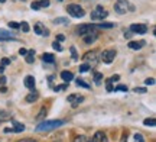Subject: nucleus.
<instances>
[{
  "mask_svg": "<svg viewBox=\"0 0 156 142\" xmlns=\"http://www.w3.org/2000/svg\"><path fill=\"white\" fill-rule=\"evenodd\" d=\"M65 123L64 120H45L42 123H39L36 126V131L38 132H48V131H54L56 128H59Z\"/></svg>",
  "mask_w": 156,
  "mask_h": 142,
  "instance_id": "obj_1",
  "label": "nucleus"
},
{
  "mask_svg": "<svg viewBox=\"0 0 156 142\" xmlns=\"http://www.w3.org/2000/svg\"><path fill=\"white\" fill-rule=\"evenodd\" d=\"M83 60H84V63L90 65V68H91V67H95V65L98 64V54L95 51H90L84 55Z\"/></svg>",
  "mask_w": 156,
  "mask_h": 142,
  "instance_id": "obj_2",
  "label": "nucleus"
},
{
  "mask_svg": "<svg viewBox=\"0 0 156 142\" xmlns=\"http://www.w3.org/2000/svg\"><path fill=\"white\" fill-rule=\"evenodd\" d=\"M107 16H108V13H107V10L103 6H97L94 10L91 12V19H93V20H103V19H106Z\"/></svg>",
  "mask_w": 156,
  "mask_h": 142,
  "instance_id": "obj_3",
  "label": "nucleus"
},
{
  "mask_svg": "<svg viewBox=\"0 0 156 142\" xmlns=\"http://www.w3.org/2000/svg\"><path fill=\"white\" fill-rule=\"evenodd\" d=\"M67 12L71 15L73 17H77V19H80V17H83L84 15H85V12H84V9L81 7L80 5H69L67 7Z\"/></svg>",
  "mask_w": 156,
  "mask_h": 142,
  "instance_id": "obj_4",
  "label": "nucleus"
},
{
  "mask_svg": "<svg viewBox=\"0 0 156 142\" xmlns=\"http://www.w3.org/2000/svg\"><path fill=\"white\" fill-rule=\"evenodd\" d=\"M127 9L133 10V6H129L127 0H117L116 5H114V10H116L117 13H120V15H124V13L127 12Z\"/></svg>",
  "mask_w": 156,
  "mask_h": 142,
  "instance_id": "obj_5",
  "label": "nucleus"
},
{
  "mask_svg": "<svg viewBox=\"0 0 156 142\" xmlns=\"http://www.w3.org/2000/svg\"><path fill=\"white\" fill-rule=\"evenodd\" d=\"M116 55H117V51H116V49H106V51L101 52L100 60L104 64H112L113 60L116 58Z\"/></svg>",
  "mask_w": 156,
  "mask_h": 142,
  "instance_id": "obj_6",
  "label": "nucleus"
},
{
  "mask_svg": "<svg viewBox=\"0 0 156 142\" xmlns=\"http://www.w3.org/2000/svg\"><path fill=\"white\" fill-rule=\"evenodd\" d=\"M93 32H95V25H81L80 28H78V34L81 35V36H84V35H88V34H93Z\"/></svg>",
  "mask_w": 156,
  "mask_h": 142,
  "instance_id": "obj_7",
  "label": "nucleus"
},
{
  "mask_svg": "<svg viewBox=\"0 0 156 142\" xmlns=\"http://www.w3.org/2000/svg\"><path fill=\"white\" fill-rule=\"evenodd\" d=\"M23 131H25V125L13 120V128H6L5 133H9V132H16V133H19V132H23Z\"/></svg>",
  "mask_w": 156,
  "mask_h": 142,
  "instance_id": "obj_8",
  "label": "nucleus"
},
{
  "mask_svg": "<svg viewBox=\"0 0 156 142\" xmlns=\"http://www.w3.org/2000/svg\"><path fill=\"white\" fill-rule=\"evenodd\" d=\"M130 31L134 32V34H146L147 32V26L146 25H142V23H133L130 26Z\"/></svg>",
  "mask_w": 156,
  "mask_h": 142,
  "instance_id": "obj_9",
  "label": "nucleus"
},
{
  "mask_svg": "<svg viewBox=\"0 0 156 142\" xmlns=\"http://www.w3.org/2000/svg\"><path fill=\"white\" fill-rule=\"evenodd\" d=\"M83 100H84V97L80 96V94H71V96H68V102L71 103V106H73V107H77Z\"/></svg>",
  "mask_w": 156,
  "mask_h": 142,
  "instance_id": "obj_10",
  "label": "nucleus"
},
{
  "mask_svg": "<svg viewBox=\"0 0 156 142\" xmlns=\"http://www.w3.org/2000/svg\"><path fill=\"white\" fill-rule=\"evenodd\" d=\"M15 35L10 34V32H7L5 29H0V41H15Z\"/></svg>",
  "mask_w": 156,
  "mask_h": 142,
  "instance_id": "obj_11",
  "label": "nucleus"
},
{
  "mask_svg": "<svg viewBox=\"0 0 156 142\" xmlns=\"http://www.w3.org/2000/svg\"><path fill=\"white\" fill-rule=\"evenodd\" d=\"M91 142H108L107 141V137H106V133L104 132H95L94 133V137H93V139H91Z\"/></svg>",
  "mask_w": 156,
  "mask_h": 142,
  "instance_id": "obj_12",
  "label": "nucleus"
},
{
  "mask_svg": "<svg viewBox=\"0 0 156 142\" xmlns=\"http://www.w3.org/2000/svg\"><path fill=\"white\" fill-rule=\"evenodd\" d=\"M97 38H98V34H97V32H93V34H88V35H84V42H85V44H93V42H95V41H97Z\"/></svg>",
  "mask_w": 156,
  "mask_h": 142,
  "instance_id": "obj_13",
  "label": "nucleus"
},
{
  "mask_svg": "<svg viewBox=\"0 0 156 142\" xmlns=\"http://www.w3.org/2000/svg\"><path fill=\"white\" fill-rule=\"evenodd\" d=\"M25 86H26L28 89H30V90H34V89H35V78H34V75H26V77H25Z\"/></svg>",
  "mask_w": 156,
  "mask_h": 142,
  "instance_id": "obj_14",
  "label": "nucleus"
},
{
  "mask_svg": "<svg viewBox=\"0 0 156 142\" xmlns=\"http://www.w3.org/2000/svg\"><path fill=\"white\" fill-rule=\"evenodd\" d=\"M61 78L65 81V83H69L71 80L74 78V74L71 71H62L61 73Z\"/></svg>",
  "mask_w": 156,
  "mask_h": 142,
  "instance_id": "obj_15",
  "label": "nucleus"
},
{
  "mask_svg": "<svg viewBox=\"0 0 156 142\" xmlns=\"http://www.w3.org/2000/svg\"><path fill=\"white\" fill-rule=\"evenodd\" d=\"M143 45H145V42H143V41H140V42H134V41H130L127 46L130 48V49H140V48H142Z\"/></svg>",
  "mask_w": 156,
  "mask_h": 142,
  "instance_id": "obj_16",
  "label": "nucleus"
},
{
  "mask_svg": "<svg viewBox=\"0 0 156 142\" xmlns=\"http://www.w3.org/2000/svg\"><path fill=\"white\" fill-rule=\"evenodd\" d=\"M38 99H39V93H38V91H32L30 94H28V96H26V102L32 103V102H36Z\"/></svg>",
  "mask_w": 156,
  "mask_h": 142,
  "instance_id": "obj_17",
  "label": "nucleus"
},
{
  "mask_svg": "<svg viewBox=\"0 0 156 142\" xmlns=\"http://www.w3.org/2000/svg\"><path fill=\"white\" fill-rule=\"evenodd\" d=\"M116 23H110V22H101L98 25H95V28H101V29H110V28H114Z\"/></svg>",
  "mask_w": 156,
  "mask_h": 142,
  "instance_id": "obj_18",
  "label": "nucleus"
},
{
  "mask_svg": "<svg viewBox=\"0 0 156 142\" xmlns=\"http://www.w3.org/2000/svg\"><path fill=\"white\" fill-rule=\"evenodd\" d=\"M54 60H55V57H54L52 54H48V52H46V54L42 55V61H44V63H54Z\"/></svg>",
  "mask_w": 156,
  "mask_h": 142,
  "instance_id": "obj_19",
  "label": "nucleus"
},
{
  "mask_svg": "<svg viewBox=\"0 0 156 142\" xmlns=\"http://www.w3.org/2000/svg\"><path fill=\"white\" fill-rule=\"evenodd\" d=\"M35 51L32 49V51H28V54H26V63L28 64H32L35 61Z\"/></svg>",
  "mask_w": 156,
  "mask_h": 142,
  "instance_id": "obj_20",
  "label": "nucleus"
},
{
  "mask_svg": "<svg viewBox=\"0 0 156 142\" xmlns=\"http://www.w3.org/2000/svg\"><path fill=\"white\" fill-rule=\"evenodd\" d=\"M101 80H103V74H100V73H97V71H95L94 73V83L95 84H101Z\"/></svg>",
  "mask_w": 156,
  "mask_h": 142,
  "instance_id": "obj_21",
  "label": "nucleus"
},
{
  "mask_svg": "<svg viewBox=\"0 0 156 142\" xmlns=\"http://www.w3.org/2000/svg\"><path fill=\"white\" fill-rule=\"evenodd\" d=\"M74 142H91V141L87 137H84V135H78V137H75Z\"/></svg>",
  "mask_w": 156,
  "mask_h": 142,
  "instance_id": "obj_22",
  "label": "nucleus"
},
{
  "mask_svg": "<svg viewBox=\"0 0 156 142\" xmlns=\"http://www.w3.org/2000/svg\"><path fill=\"white\" fill-rule=\"evenodd\" d=\"M133 142H145V138L142 133H134L133 135Z\"/></svg>",
  "mask_w": 156,
  "mask_h": 142,
  "instance_id": "obj_23",
  "label": "nucleus"
},
{
  "mask_svg": "<svg viewBox=\"0 0 156 142\" xmlns=\"http://www.w3.org/2000/svg\"><path fill=\"white\" fill-rule=\"evenodd\" d=\"M34 31H35V34H38V35H42V34H44V29L41 28V23L35 25V26H34Z\"/></svg>",
  "mask_w": 156,
  "mask_h": 142,
  "instance_id": "obj_24",
  "label": "nucleus"
},
{
  "mask_svg": "<svg viewBox=\"0 0 156 142\" xmlns=\"http://www.w3.org/2000/svg\"><path fill=\"white\" fill-rule=\"evenodd\" d=\"M38 5H39V7H48L51 5V2L49 0H39Z\"/></svg>",
  "mask_w": 156,
  "mask_h": 142,
  "instance_id": "obj_25",
  "label": "nucleus"
},
{
  "mask_svg": "<svg viewBox=\"0 0 156 142\" xmlns=\"http://www.w3.org/2000/svg\"><path fill=\"white\" fill-rule=\"evenodd\" d=\"M90 70V65L88 64H81V65H80V73H87V71H88Z\"/></svg>",
  "mask_w": 156,
  "mask_h": 142,
  "instance_id": "obj_26",
  "label": "nucleus"
},
{
  "mask_svg": "<svg viewBox=\"0 0 156 142\" xmlns=\"http://www.w3.org/2000/svg\"><path fill=\"white\" fill-rule=\"evenodd\" d=\"M143 123H145L146 126H155L156 125V120L155 119H145V120H143Z\"/></svg>",
  "mask_w": 156,
  "mask_h": 142,
  "instance_id": "obj_27",
  "label": "nucleus"
},
{
  "mask_svg": "<svg viewBox=\"0 0 156 142\" xmlns=\"http://www.w3.org/2000/svg\"><path fill=\"white\" fill-rule=\"evenodd\" d=\"M54 23H55V25H59V23H68V19L67 17H58V19L54 20Z\"/></svg>",
  "mask_w": 156,
  "mask_h": 142,
  "instance_id": "obj_28",
  "label": "nucleus"
},
{
  "mask_svg": "<svg viewBox=\"0 0 156 142\" xmlns=\"http://www.w3.org/2000/svg\"><path fill=\"white\" fill-rule=\"evenodd\" d=\"M77 86H81V87H84V89H90V84H87L84 80H77Z\"/></svg>",
  "mask_w": 156,
  "mask_h": 142,
  "instance_id": "obj_29",
  "label": "nucleus"
},
{
  "mask_svg": "<svg viewBox=\"0 0 156 142\" xmlns=\"http://www.w3.org/2000/svg\"><path fill=\"white\" fill-rule=\"evenodd\" d=\"M9 118H10L9 113H6V112H0V122H5V120H7Z\"/></svg>",
  "mask_w": 156,
  "mask_h": 142,
  "instance_id": "obj_30",
  "label": "nucleus"
},
{
  "mask_svg": "<svg viewBox=\"0 0 156 142\" xmlns=\"http://www.w3.org/2000/svg\"><path fill=\"white\" fill-rule=\"evenodd\" d=\"M52 48H54V49H56L58 52H62V46L59 45V42H56V41L52 44Z\"/></svg>",
  "mask_w": 156,
  "mask_h": 142,
  "instance_id": "obj_31",
  "label": "nucleus"
},
{
  "mask_svg": "<svg viewBox=\"0 0 156 142\" xmlns=\"http://www.w3.org/2000/svg\"><path fill=\"white\" fill-rule=\"evenodd\" d=\"M113 90L114 91H127V87H126V86H117V87H114V89H113Z\"/></svg>",
  "mask_w": 156,
  "mask_h": 142,
  "instance_id": "obj_32",
  "label": "nucleus"
},
{
  "mask_svg": "<svg viewBox=\"0 0 156 142\" xmlns=\"http://www.w3.org/2000/svg\"><path fill=\"white\" fill-rule=\"evenodd\" d=\"M20 25H22L20 28H22L23 32H29V25H28V22H22Z\"/></svg>",
  "mask_w": 156,
  "mask_h": 142,
  "instance_id": "obj_33",
  "label": "nucleus"
},
{
  "mask_svg": "<svg viewBox=\"0 0 156 142\" xmlns=\"http://www.w3.org/2000/svg\"><path fill=\"white\" fill-rule=\"evenodd\" d=\"M113 89H114V87H113V81L108 78L107 80V91H113Z\"/></svg>",
  "mask_w": 156,
  "mask_h": 142,
  "instance_id": "obj_34",
  "label": "nucleus"
},
{
  "mask_svg": "<svg viewBox=\"0 0 156 142\" xmlns=\"http://www.w3.org/2000/svg\"><path fill=\"white\" fill-rule=\"evenodd\" d=\"M9 64H10V60H9V58H3V60H2V65H0V67H3V68H5L6 65H9Z\"/></svg>",
  "mask_w": 156,
  "mask_h": 142,
  "instance_id": "obj_35",
  "label": "nucleus"
},
{
  "mask_svg": "<svg viewBox=\"0 0 156 142\" xmlns=\"http://www.w3.org/2000/svg\"><path fill=\"white\" fill-rule=\"evenodd\" d=\"M68 87V83H65V84H62V86H58V87H55V91H61V90H65Z\"/></svg>",
  "mask_w": 156,
  "mask_h": 142,
  "instance_id": "obj_36",
  "label": "nucleus"
},
{
  "mask_svg": "<svg viewBox=\"0 0 156 142\" xmlns=\"http://www.w3.org/2000/svg\"><path fill=\"white\" fill-rule=\"evenodd\" d=\"M69 51H71V55H73L74 60H77L78 55H77V51H75V48H74V46H71V48H69Z\"/></svg>",
  "mask_w": 156,
  "mask_h": 142,
  "instance_id": "obj_37",
  "label": "nucleus"
},
{
  "mask_svg": "<svg viewBox=\"0 0 156 142\" xmlns=\"http://www.w3.org/2000/svg\"><path fill=\"white\" fill-rule=\"evenodd\" d=\"M145 84L146 86H153V84H155V78H146L145 80Z\"/></svg>",
  "mask_w": 156,
  "mask_h": 142,
  "instance_id": "obj_38",
  "label": "nucleus"
},
{
  "mask_svg": "<svg viewBox=\"0 0 156 142\" xmlns=\"http://www.w3.org/2000/svg\"><path fill=\"white\" fill-rule=\"evenodd\" d=\"M134 93H146L145 87H134Z\"/></svg>",
  "mask_w": 156,
  "mask_h": 142,
  "instance_id": "obj_39",
  "label": "nucleus"
},
{
  "mask_svg": "<svg viewBox=\"0 0 156 142\" xmlns=\"http://www.w3.org/2000/svg\"><path fill=\"white\" fill-rule=\"evenodd\" d=\"M45 115H46V110H45V109H42V110H41V113L38 115V118H36V119H38V120L44 119V116H45Z\"/></svg>",
  "mask_w": 156,
  "mask_h": 142,
  "instance_id": "obj_40",
  "label": "nucleus"
},
{
  "mask_svg": "<svg viewBox=\"0 0 156 142\" xmlns=\"http://www.w3.org/2000/svg\"><path fill=\"white\" fill-rule=\"evenodd\" d=\"M9 28L17 29V28H19V23H17V22H9Z\"/></svg>",
  "mask_w": 156,
  "mask_h": 142,
  "instance_id": "obj_41",
  "label": "nucleus"
},
{
  "mask_svg": "<svg viewBox=\"0 0 156 142\" xmlns=\"http://www.w3.org/2000/svg\"><path fill=\"white\" fill-rule=\"evenodd\" d=\"M65 39V36L62 34H59V35H56V42H62V41Z\"/></svg>",
  "mask_w": 156,
  "mask_h": 142,
  "instance_id": "obj_42",
  "label": "nucleus"
},
{
  "mask_svg": "<svg viewBox=\"0 0 156 142\" xmlns=\"http://www.w3.org/2000/svg\"><path fill=\"white\" fill-rule=\"evenodd\" d=\"M30 7H32V9H35V10H38V9H41V7H39V5H38V2H34V3L30 5Z\"/></svg>",
  "mask_w": 156,
  "mask_h": 142,
  "instance_id": "obj_43",
  "label": "nucleus"
},
{
  "mask_svg": "<svg viewBox=\"0 0 156 142\" xmlns=\"http://www.w3.org/2000/svg\"><path fill=\"white\" fill-rule=\"evenodd\" d=\"M19 54H20V55H26V54H28V49H25V48H20V49H19Z\"/></svg>",
  "mask_w": 156,
  "mask_h": 142,
  "instance_id": "obj_44",
  "label": "nucleus"
},
{
  "mask_svg": "<svg viewBox=\"0 0 156 142\" xmlns=\"http://www.w3.org/2000/svg\"><path fill=\"white\" fill-rule=\"evenodd\" d=\"M5 84H6V77L2 75V77H0V86H5Z\"/></svg>",
  "mask_w": 156,
  "mask_h": 142,
  "instance_id": "obj_45",
  "label": "nucleus"
},
{
  "mask_svg": "<svg viewBox=\"0 0 156 142\" xmlns=\"http://www.w3.org/2000/svg\"><path fill=\"white\" fill-rule=\"evenodd\" d=\"M19 142H36V141H34V139H29V138H26V139H20Z\"/></svg>",
  "mask_w": 156,
  "mask_h": 142,
  "instance_id": "obj_46",
  "label": "nucleus"
},
{
  "mask_svg": "<svg viewBox=\"0 0 156 142\" xmlns=\"http://www.w3.org/2000/svg\"><path fill=\"white\" fill-rule=\"evenodd\" d=\"M110 80H112V81H119V80H120V77H119V75H113Z\"/></svg>",
  "mask_w": 156,
  "mask_h": 142,
  "instance_id": "obj_47",
  "label": "nucleus"
},
{
  "mask_svg": "<svg viewBox=\"0 0 156 142\" xmlns=\"http://www.w3.org/2000/svg\"><path fill=\"white\" fill-rule=\"evenodd\" d=\"M6 90H7V89H6L5 86H0V91H3V93H5Z\"/></svg>",
  "mask_w": 156,
  "mask_h": 142,
  "instance_id": "obj_48",
  "label": "nucleus"
},
{
  "mask_svg": "<svg viewBox=\"0 0 156 142\" xmlns=\"http://www.w3.org/2000/svg\"><path fill=\"white\" fill-rule=\"evenodd\" d=\"M124 38H130V32H124Z\"/></svg>",
  "mask_w": 156,
  "mask_h": 142,
  "instance_id": "obj_49",
  "label": "nucleus"
},
{
  "mask_svg": "<svg viewBox=\"0 0 156 142\" xmlns=\"http://www.w3.org/2000/svg\"><path fill=\"white\" fill-rule=\"evenodd\" d=\"M5 2H6V0H0V3H5Z\"/></svg>",
  "mask_w": 156,
  "mask_h": 142,
  "instance_id": "obj_50",
  "label": "nucleus"
},
{
  "mask_svg": "<svg viewBox=\"0 0 156 142\" xmlns=\"http://www.w3.org/2000/svg\"><path fill=\"white\" fill-rule=\"evenodd\" d=\"M58 2H62V0H58Z\"/></svg>",
  "mask_w": 156,
  "mask_h": 142,
  "instance_id": "obj_51",
  "label": "nucleus"
},
{
  "mask_svg": "<svg viewBox=\"0 0 156 142\" xmlns=\"http://www.w3.org/2000/svg\"><path fill=\"white\" fill-rule=\"evenodd\" d=\"M22 2H25V0H22Z\"/></svg>",
  "mask_w": 156,
  "mask_h": 142,
  "instance_id": "obj_52",
  "label": "nucleus"
}]
</instances>
